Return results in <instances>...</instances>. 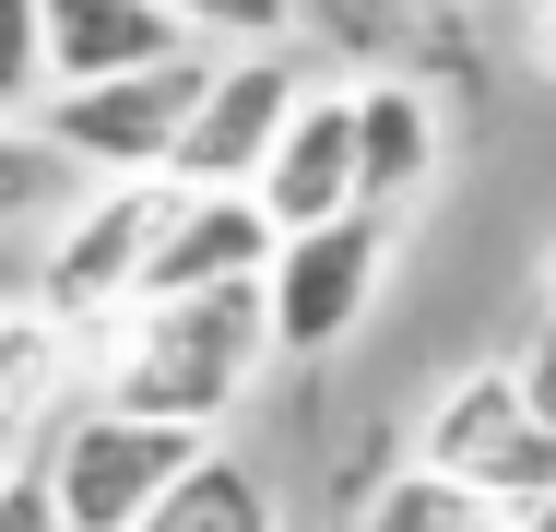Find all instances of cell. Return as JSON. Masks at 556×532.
<instances>
[{
	"label": "cell",
	"instance_id": "cell-6",
	"mask_svg": "<svg viewBox=\"0 0 556 532\" xmlns=\"http://www.w3.org/2000/svg\"><path fill=\"white\" fill-rule=\"evenodd\" d=\"M379 284H391V213H332L308 237L273 249L261 296H273V355H343L367 319H379Z\"/></svg>",
	"mask_w": 556,
	"mask_h": 532
},
{
	"label": "cell",
	"instance_id": "cell-20",
	"mask_svg": "<svg viewBox=\"0 0 556 532\" xmlns=\"http://www.w3.org/2000/svg\"><path fill=\"white\" fill-rule=\"evenodd\" d=\"M509 367H521V391H533V415L556 426V308L533 319V331H521V355H509Z\"/></svg>",
	"mask_w": 556,
	"mask_h": 532
},
{
	"label": "cell",
	"instance_id": "cell-19",
	"mask_svg": "<svg viewBox=\"0 0 556 532\" xmlns=\"http://www.w3.org/2000/svg\"><path fill=\"white\" fill-rule=\"evenodd\" d=\"M0 532H72V521H60V497H48V473H36V461H0Z\"/></svg>",
	"mask_w": 556,
	"mask_h": 532
},
{
	"label": "cell",
	"instance_id": "cell-16",
	"mask_svg": "<svg viewBox=\"0 0 556 532\" xmlns=\"http://www.w3.org/2000/svg\"><path fill=\"white\" fill-rule=\"evenodd\" d=\"M439 0H296V36H332L355 60H379V72H403V36L427 24Z\"/></svg>",
	"mask_w": 556,
	"mask_h": 532
},
{
	"label": "cell",
	"instance_id": "cell-7",
	"mask_svg": "<svg viewBox=\"0 0 556 532\" xmlns=\"http://www.w3.org/2000/svg\"><path fill=\"white\" fill-rule=\"evenodd\" d=\"M320 72L296 60V48H214V84L190 106V142H178V190H261V166H273V142H285V118L308 96Z\"/></svg>",
	"mask_w": 556,
	"mask_h": 532
},
{
	"label": "cell",
	"instance_id": "cell-1",
	"mask_svg": "<svg viewBox=\"0 0 556 532\" xmlns=\"http://www.w3.org/2000/svg\"><path fill=\"white\" fill-rule=\"evenodd\" d=\"M273 367V296L261 284H225V296H142L96 331V403L154 426H190L225 438V415L261 391Z\"/></svg>",
	"mask_w": 556,
	"mask_h": 532
},
{
	"label": "cell",
	"instance_id": "cell-9",
	"mask_svg": "<svg viewBox=\"0 0 556 532\" xmlns=\"http://www.w3.org/2000/svg\"><path fill=\"white\" fill-rule=\"evenodd\" d=\"M450 166V118L427 72H355V202L367 213H403L427 202Z\"/></svg>",
	"mask_w": 556,
	"mask_h": 532
},
{
	"label": "cell",
	"instance_id": "cell-17",
	"mask_svg": "<svg viewBox=\"0 0 556 532\" xmlns=\"http://www.w3.org/2000/svg\"><path fill=\"white\" fill-rule=\"evenodd\" d=\"M48 106V0H0V118Z\"/></svg>",
	"mask_w": 556,
	"mask_h": 532
},
{
	"label": "cell",
	"instance_id": "cell-13",
	"mask_svg": "<svg viewBox=\"0 0 556 532\" xmlns=\"http://www.w3.org/2000/svg\"><path fill=\"white\" fill-rule=\"evenodd\" d=\"M142 532H285V497H273V473H261V461L202 449V473H190V485H178Z\"/></svg>",
	"mask_w": 556,
	"mask_h": 532
},
{
	"label": "cell",
	"instance_id": "cell-18",
	"mask_svg": "<svg viewBox=\"0 0 556 532\" xmlns=\"http://www.w3.org/2000/svg\"><path fill=\"white\" fill-rule=\"evenodd\" d=\"M202 48H285L296 36V0H166Z\"/></svg>",
	"mask_w": 556,
	"mask_h": 532
},
{
	"label": "cell",
	"instance_id": "cell-12",
	"mask_svg": "<svg viewBox=\"0 0 556 532\" xmlns=\"http://www.w3.org/2000/svg\"><path fill=\"white\" fill-rule=\"evenodd\" d=\"M190 48H202V36H190L166 0H48V96L166 72V60H190Z\"/></svg>",
	"mask_w": 556,
	"mask_h": 532
},
{
	"label": "cell",
	"instance_id": "cell-23",
	"mask_svg": "<svg viewBox=\"0 0 556 532\" xmlns=\"http://www.w3.org/2000/svg\"><path fill=\"white\" fill-rule=\"evenodd\" d=\"M545 308H556V249H545Z\"/></svg>",
	"mask_w": 556,
	"mask_h": 532
},
{
	"label": "cell",
	"instance_id": "cell-21",
	"mask_svg": "<svg viewBox=\"0 0 556 532\" xmlns=\"http://www.w3.org/2000/svg\"><path fill=\"white\" fill-rule=\"evenodd\" d=\"M521 48H533V72H556V0H521Z\"/></svg>",
	"mask_w": 556,
	"mask_h": 532
},
{
	"label": "cell",
	"instance_id": "cell-3",
	"mask_svg": "<svg viewBox=\"0 0 556 532\" xmlns=\"http://www.w3.org/2000/svg\"><path fill=\"white\" fill-rule=\"evenodd\" d=\"M415 473H439L462 497H485V509H533L556 497V426L533 415V391H521V367L509 355H485V367H462L427 391V415H415Z\"/></svg>",
	"mask_w": 556,
	"mask_h": 532
},
{
	"label": "cell",
	"instance_id": "cell-15",
	"mask_svg": "<svg viewBox=\"0 0 556 532\" xmlns=\"http://www.w3.org/2000/svg\"><path fill=\"white\" fill-rule=\"evenodd\" d=\"M355 532H509V509H485V497H462V485H439V473H379L367 485V509H355Z\"/></svg>",
	"mask_w": 556,
	"mask_h": 532
},
{
	"label": "cell",
	"instance_id": "cell-10",
	"mask_svg": "<svg viewBox=\"0 0 556 532\" xmlns=\"http://www.w3.org/2000/svg\"><path fill=\"white\" fill-rule=\"evenodd\" d=\"M249 202L273 213V237H308L332 213H367L355 202V84H308L296 96V118H285V142H273V166H261Z\"/></svg>",
	"mask_w": 556,
	"mask_h": 532
},
{
	"label": "cell",
	"instance_id": "cell-5",
	"mask_svg": "<svg viewBox=\"0 0 556 532\" xmlns=\"http://www.w3.org/2000/svg\"><path fill=\"white\" fill-rule=\"evenodd\" d=\"M166 178H130V190H84V202L48 225V249H36V308L48 319H72L84 343L108 331L130 296H142V261H154V237H166Z\"/></svg>",
	"mask_w": 556,
	"mask_h": 532
},
{
	"label": "cell",
	"instance_id": "cell-8",
	"mask_svg": "<svg viewBox=\"0 0 556 532\" xmlns=\"http://www.w3.org/2000/svg\"><path fill=\"white\" fill-rule=\"evenodd\" d=\"M178 190V178H166ZM273 213L249 202V190H178L166 202V237H154V261H142V296H225V284H261L273 273ZM130 296V308H142Z\"/></svg>",
	"mask_w": 556,
	"mask_h": 532
},
{
	"label": "cell",
	"instance_id": "cell-11",
	"mask_svg": "<svg viewBox=\"0 0 556 532\" xmlns=\"http://www.w3.org/2000/svg\"><path fill=\"white\" fill-rule=\"evenodd\" d=\"M84 391H96V343L36 296H0V461H24Z\"/></svg>",
	"mask_w": 556,
	"mask_h": 532
},
{
	"label": "cell",
	"instance_id": "cell-22",
	"mask_svg": "<svg viewBox=\"0 0 556 532\" xmlns=\"http://www.w3.org/2000/svg\"><path fill=\"white\" fill-rule=\"evenodd\" d=\"M509 532H556V497H533V509H521V521H509Z\"/></svg>",
	"mask_w": 556,
	"mask_h": 532
},
{
	"label": "cell",
	"instance_id": "cell-2",
	"mask_svg": "<svg viewBox=\"0 0 556 532\" xmlns=\"http://www.w3.org/2000/svg\"><path fill=\"white\" fill-rule=\"evenodd\" d=\"M202 449L225 438H190V426H154V415H118V403H72V415L48 426L24 461L48 473V497H60V521L72 532H142L190 473H202Z\"/></svg>",
	"mask_w": 556,
	"mask_h": 532
},
{
	"label": "cell",
	"instance_id": "cell-14",
	"mask_svg": "<svg viewBox=\"0 0 556 532\" xmlns=\"http://www.w3.org/2000/svg\"><path fill=\"white\" fill-rule=\"evenodd\" d=\"M84 202V166L36 130V118H0V237H36Z\"/></svg>",
	"mask_w": 556,
	"mask_h": 532
},
{
	"label": "cell",
	"instance_id": "cell-4",
	"mask_svg": "<svg viewBox=\"0 0 556 532\" xmlns=\"http://www.w3.org/2000/svg\"><path fill=\"white\" fill-rule=\"evenodd\" d=\"M202 84H214V48H190V60H166V72H130V84L48 96V106H36V130L84 166V190H130V178H166V166H178Z\"/></svg>",
	"mask_w": 556,
	"mask_h": 532
}]
</instances>
